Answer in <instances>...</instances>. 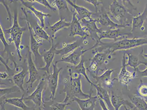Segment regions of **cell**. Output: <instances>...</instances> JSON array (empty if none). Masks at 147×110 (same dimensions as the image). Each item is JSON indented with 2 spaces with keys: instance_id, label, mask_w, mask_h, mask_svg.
<instances>
[{
  "instance_id": "8992f818",
  "label": "cell",
  "mask_w": 147,
  "mask_h": 110,
  "mask_svg": "<svg viewBox=\"0 0 147 110\" xmlns=\"http://www.w3.org/2000/svg\"><path fill=\"white\" fill-rule=\"evenodd\" d=\"M57 62L53 63V71L51 73L47 74L46 79L47 81L48 88L50 92L49 100L52 101L55 99L56 92L58 85L59 76L62 68H58L57 67Z\"/></svg>"
},
{
  "instance_id": "9c48e42d",
  "label": "cell",
  "mask_w": 147,
  "mask_h": 110,
  "mask_svg": "<svg viewBox=\"0 0 147 110\" xmlns=\"http://www.w3.org/2000/svg\"><path fill=\"white\" fill-rule=\"evenodd\" d=\"M13 23L10 29L4 30L5 33L10 34V37L8 39V43H11L16 38L19 37H22L23 33L26 30L24 27L20 26L18 21V13L15 11L13 17Z\"/></svg>"
},
{
  "instance_id": "3957f363",
  "label": "cell",
  "mask_w": 147,
  "mask_h": 110,
  "mask_svg": "<svg viewBox=\"0 0 147 110\" xmlns=\"http://www.w3.org/2000/svg\"><path fill=\"white\" fill-rule=\"evenodd\" d=\"M69 74L70 82L67 88V89H69V90H65L66 96H69L72 100L74 97L81 99H86L90 97L91 94H87L82 91L81 83L82 75H80L78 77H74L71 73H69Z\"/></svg>"
},
{
  "instance_id": "277c9868",
  "label": "cell",
  "mask_w": 147,
  "mask_h": 110,
  "mask_svg": "<svg viewBox=\"0 0 147 110\" xmlns=\"http://www.w3.org/2000/svg\"><path fill=\"white\" fill-rule=\"evenodd\" d=\"M46 79L42 77L40 81L36 88L32 93L27 97L24 98V101H32L34 103L35 107L40 110H42L45 108V103L42 98V94L45 89Z\"/></svg>"
},
{
  "instance_id": "836d02e7",
  "label": "cell",
  "mask_w": 147,
  "mask_h": 110,
  "mask_svg": "<svg viewBox=\"0 0 147 110\" xmlns=\"http://www.w3.org/2000/svg\"><path fill=\"white\" fill-rule=\"evenodd\" d=\"M134 73L135 77H147V68L145 70L140 71L137 68L135 70Z\"/></svg>"
},
{
  "instance_id": "2e32d148",
  "label": "cell",
  "mask_w": 147,
  "mask_h": 110,
  "mask_svg": "<svg viewBox=\"0 0 147 110\" xmlns=\"http://www.w3.org/2000/svg\"><path fill=\"white\" fill-rule=\"evenodd\" d=\"M115 69H107L100 76H92L96 80V84H100L102 86L109 88H112L113 85V81L117 79H112L111 76Z\"/></svg>"
},
{
  "instance_id": "d6986e66",
  "label": "cell",
  "mask_w": 147,
  "mask_h": 110,
  "mask_svg": "<svg viewBox=\"0 0 147 110\" xmlns=\"http://www.w3.org/2000/svg\"><path fill=\"white\" fill-rule=\"evenodd\" d=\"M71 22H67L65 19L61 18L59 21H57L54 24L45 28V31L50 36L51 39H54L56 33L59 31L64 28H68L70 26Z\"/></svg>"
},
{
  "instance_id": "4316f807",
  "label": "cell",
  "mask_w": 147,
  "mask_h": 110,
  "mask_svg": "<svg viewBox=\"0 0 147 110\" xmlns=\"http://www.w3.org/2000/svg\"><path fill=\"white\" fill-rule=\"evenodd\" d=\"M26 76V71L24 68H23L21 72L14 74L12 77L13 81L15 85L18 87L23 92H25L23 85Z\"/></svg>"
},
{
  "instance_id": "60d3db41",
  "label": "cell",
  "mask_w": 147,
  "mask_h": 110,
  "mask_svg": "<svg viewBox=\"0 0 147 110\" xmlns=\"http://www.w3.org/2000/svg\"><path fill=\"white\" fill-rule=\"evenodd\" d=\"M143 50L142 51V55L145 58H147V54H146L144 53V52H143Z\"/></svg>"
},
{
  "instance_id": "b9f144b4",
  "label": "cell",
  "mask_w": 147,
  "mask_h": 110,
  "mask_svg": "<svg viewBox=\"0 0 147 110\" xmlns=\"http://www.w3.org/2000/svg\"><path fill=\"white\" fill-rule=\"evenodd\" d=\"M124 107H125V110H133L129 109L127 108L126 106H124Z\"/></svg>"
},
{
  "instance_id": "cb8c5ba5",
  "label": "cell",
  "mask_w": 147,
  "mask_h": 110,
  "mask_svg": "<svg viewBox=\"0 0 147 110\" xmlns=\"http://www.w3.org/2000/svg\"><path fill=\"white\" fill-rule=\"evenodd\" d=\"M125 52V54H127L128 56V60L127 64H126V66H129L132 67H133L135 70L137 69V67L141 64H144L146 66H147V62L145 61H143L141 60V56L142 55L141 52V56L140 54L136 55L129 52V51H127Z\"/></svg>"
},
{
  "instance_id": "7a4b0ae2",
  "label": "cell",
  "mask_w": 147,
  "mask_h": 110,
  "mask_svg": "<svg viewBox=\"0 0 147 110\" xmlns=\"http://www.w3.org/2000/svg\"><path fill=\"white\" fill-rule=\"evenodd\" d=\"M145 45H147L146 39L126 38L113 42H104L100 41L96 43L90 50L96 48L93 51V54L102 53L103 51H107L112 54L117 50H126Z\"/></svg>"
},
{
  "instance_id": "5b68a950",
  "label": "cell",
  "mask_w": 147,
  "mask_h": 110,
  "mask_svg": "<svg viewBox=\"0 0 147 110\" xmlns=\"http://www.w3.org/2000/svg\"><path fill=\"white\" fill-rule=\"evenodd\" d=\"M92 17L96 20L98 24L106 28L107 30H114V29L127 27L125 25H120L116 23L111 19L108 16V13L102 8L96 13H93Z\"/></svg>"
},
{
  "instance_id": "83f0119b",
  "label": "cell",
  "mask_w": 147,
  "mask_h": 110,
  "mask_svg": "<svg viewBox=\"0 0 147 110\" xmlns=\"http://www.w3.org/2000/svg\"><path fill=\"white\" fill-rule=\"evenodd\" d=\"M131 102L138 110H147V103L140 96H134L130 97Z\"/></svg>"
},
{
  "instance_id": "6da1fadb",
  "label": "cell",
  "mask_w": 147,
  "mask_h": 110,
  "mask_svg": "<svg viewBox=\"0 0 147 110\" xmlns=\"http://www.w3.org/2000/svg\"><path fill=\"white\" fill-rule=\"evenodd\" d=\"M109 9L108 14L113 22L120 25L130 26L134 18L133 10L135 9L130 1L115 0Z\"/></svg>"
},
{
  "instance_id": "603a6c76",
  "label": "cell",
  "mask_w": 147,
  "mask_h": 110,
  "mask_svg": "<svg viewBox=\"0 0 147 110\" xmlns=\"http://www.w3.org/2000/svg\"><path fill=\"white\" fill-rule=\"evenodd\" d=\"M21 2L23 5L25 7H26L29 10L31 11L38 18L39 20L41 26L42 28L45 27V17H49L51 16V15L49 14H46L42 12L39 11L37 9L35 8L34 6L30 4V1L29 2H26L24 1H21Z\"/></svg>"
},
{
  "instance_id": "ba28073f",
  "label": "cell",
  "mask_w": 147,
  "mask_h": 110,
  "mask_svg": "<svg viewBox=\"0 0 147 110\" xmlns=\"http://www.w3.org/2000/svg\"><path fill=\"white\" fill-rule=\"evenodd\" d=\"M32 53L30 50L28 51V69L29 72V79L26 83L29 85L27 89L28 90L29 88H32L33 84L36 81L42 78L39 75L38 69L33 62L32 57Z\"/></svg>"
},
{
  "instance_id": "8fae6325",
  "label": "cell",
  "mask_w": 147,
  "mask_h": 110,
  "mask_svg": "<svg viewBox=\"0 0 147 110\" xmlns=\"http://www.w3.org/2000/svg\"><path fill=\"white\" fill-rule=\"evenodd\" d=\"M79 36L84 39L89 36L88 33L85 31L82 27L81 26L80 21L76 16V12L75 10L73 11L72 19L71 22L70 30L69 36L70 37H75Z\"/></svg>"
},
{
  "instance_id": "52a82bcc",
  "label": "cell",
  "mask_w": 147,
  "mask_h": 110,
  "mask_svg": "<svg viewBox=\"0 0 147 110\" xmlns=\"http://www.w3.org/2000/svg\"><path fill=\"white\" fill-rule=\"evenodd\" d=\"M125 28H121L114 30H102L98 34L99 40L101 41V39L109 38L113 39L115 41H116L123 39L128 38L129 37H133L131 31L128 30Z\"/></svg>"
},
{
  "instance_id": "1f68e13d",
  "label": "cell",
  "mask_w": 147,
  "mask_h": 110,
  "mask_svg": "<svg viewBox=\"0 0 147 110\" xmlns=\"http://www.w3.org/2000/svg\"><path fill=\"white\" fill-rule=\"evenodd\" d=\"M53 6H55L57 10H66L69 11L68 6V3L66 1L64 0H55L53 3L52 4Z\"/></svg>"
},
{
  "instance_id": "ee69618b",
  "label": "cell",
  "mask_w": 147,
  "mask_h": 110,
  "mask_svg": "<svg viewBox=\"0 0 147 110\" xmlns=\"http://www.w3.org/2000/svg\"><path fill=\"white\" fill-rule=\"evenodd\" d=\"M146 21L147 23V18H146Z\"/></svg>"
},
{
  "instance_id": "30bf717a",
  "label": "cell",
  "mask_w": 147,
  "mask_h": 110,
  "mask_svg": "<svg viewBox=\"0 0 147 110\" xmlns=\"http://www.w3.org/2000/svg\"><path fill=\"white\" fill-rule=\"evenodd\" d=\"M147 18V3L145 5L144 12L140 15L136 17H134L132 23V28L131 33L133 36V39H134L135 35L143 31L145 29L143 25L145 21Z\"/></svg>"
},
{
  "instance_id": "484cf974",
  "label": "cell",
  "mask_w": 147,
  "mask_h": 110,
  "mask_svg": "<svg viewBox=\"0 0 147 110\" xmlns=\"http://www.w3.org/2000/svg\"><path fill=\"white\" fill-rule=\"evenodd\" d=\"M81 41H77L71 43L66 44L63 45V48L60 50H56V54L60 55L61 56L68 54L70 52H73L76 49L80 47Z\"/></svg>"
},
{
  "instance_id": "74e56055",
  "label": "cell",
  "mask_w": 147,
  "mask_h": 110,
  "mask_svg": "<svg viewBox=\"0 0 147 110\" xmlns=\"http://www.w3.org/2000/svg\"><path fill=\"white\" fill-rule=\"evenodd\" d=\"M87 1L88 2L94 5L95 7L96 10H97V7L99 6V5H102V2H100V1Z\"/></svg>"
},
{
  "instance_id": "ffe728a7",
  "label": "cell",
  "mask_w": 147,
  "mask_h": 110,
  "mask_svg": "<svg viewBox=\"0 0 147 110\" xmlns=\"http://www.w3.org/2000/svg\"><path fill=\"white\" fill-rule=\"evenodd\" d=\"M85 60L84 56H82L81 57V61L80 63L77 65H72L70 67H67L69 68L68 71L69 73H70L71 74L76 73L78 75H83L88 82L91 84L92 86H93L94 83L92 82L89 80L86 72V68H85L84 65Z\"/></svg>"
},
{
  "instance_id": "d6a6232c",
  "label": "cell",
  "mask_w": 147,
  "mask_h": 110,
  "mask_svg": "<svg viewBox=\"0 0 147 110\" xmlns=\"http://www.w3.org/2000/svg\"><path fill=\"white\" fill-rule=\"evenodd\" d=\"M138 93L140 96L146 98H147V84L142 83L138 87Z\"/></svg>"
},
{
  "instance_id": "d4e9b609",
  "label": "cell",
  "mask_w": 147,
  "mask_h": 110,
  "mask_svg": "<svg viewBox=\"0 0 147 110\" xmlns=\"http://www.w3.org/2000/svg\"><path fill=\"white\" fill-rule=\"evenodd\" d=\"M24 95L21 98H7L4 97L3 100L5 104H8L22 110H30V107L26 105L24 100Z\"/></svg>"
},
{
  "instance_id": "f35d334b",
  "label": "cell",
  "mask_w": 147,
  "mask_h": 110,
  "mask_svg": "<svg viewBox=\"0 0 147 110\" xmlns=\"http://www.w3.org/2000/svg\"><path fill=\"white\" fill-rule=\"evenodd\" d=\"M0 74H1V79H5L8 76V75L6 72H1Z\"/></svg>"
},
{
  "instance_id": "7402d4cb",
  "label": "cell",
  "mask_w": 147,
  "mask_h": 110,
  "mask_svg": "<svg viewBox=\"0 0 147 110\" xmlns=\"http://www.w3.org/2000/svg\"><path fill=\"white\" fill-rule=\"evenodd\" d=\"M93 86L97 90V96L104 100L105 104H107L108 109H113V106L111 102V98L107 91L104 89L100 84H94Z\"/></svg>"
},
{
  "instance_id": "e575fe53",
  "label": "cell",
  "mask_w": 147,
  "mask_h": 110,
  "mask_svg": "<svg viewBox=\"0 0 147 110\" xmlns=\"http://www.w3.org/2000/svg\"><path fill=\"white\" fill-rule=\"evenodd\" d=\"M33 1L41 4V5H43L45 7L50 9L51 10L53 11H56L57 10L56 8L53 7V6H52L47 1H46V0H36V1Z\"/></svg>"
},
{
  "instance_id": "f1b7e54d",
  "label": "cell",
  "mask_w": 147,
  "mask_h": 110,
  "mask_svg": "<svg viewBox=\"0 0 147 110\" xmlns=\"http://www.w3.org/2000/svg\"><path fill=\"white\" fill-rule=\"evenodd\" d=\"M33 32L36 37L39 38L43 39L50 42L51 38L50 36L47 33L45 30H44L41 26H40L37 23V25L34 27L32 29Z\"/></svg>"
},
{
  "instance_id": "9a60e30c",
  "label": "cell",
  "mask_w": 147,
  "mask_h": 110,
  "mask_svg": "<svg viewBox=\"0 0 147 110\" xmlns=\"http://www.w3.org/2000/svg\"><path fill=\"white\" fill-rule=\"evenodd\" d=\"M125 55V53H124L122 61V66L118 75V80L120 84L127 86L135 77L134 72L132 73L128 71L126 69Z\"/></svg>"
},
{
  "instance_id": "d590c367",
  "label": "cell",
  "mask_w": 147,
  "mask_h": 110,
  "mask_svg": "<svg viewBox=\"0 0 147 110\" xmlns=\"http://www.w3.org/2000/svg\"><path fill=\"white\" fill-rule=\"evenodd\" d=\"M1 31H0V39L1 41L2 42L3 44V45H4L5 48H6L7 45H9L6 39L5 38V34H4V31L3 29L2 26H1Z\"/></svg>"
},
{
  "instance_id": "7c38bea8",
  "label": "cell",
  "mask_w": 147,
  "mask_h": 110,
  "mask_svg": "<svg viewBox=\"0 0 147 110\" xmlns=\"http://www.w3.org/2000/svg\"><path fill=\"white\" fill-rule=\"evenodd\" d=\"M52 46L50 49L45 52L42 55L44 61L45 63V67L39 68V70L44 71L47 74H49V68L54 60L55 56L56 54L57 48L58 43L54 44L53 43V39H51Z\"/></svg>"
},
{
  "instance_id": "44dd1931",
  "label": "cell",
  "mask_w": 147,
  "mask_h": 110,
  "mask_svg": "<svg viewBox=\"0 0 147 110\" xmlns=\"http://www.w3.org/2000/svg\"><path fill=\"white\" fill-rule=\"evenodd\" d=\"M111 100L112 105L115 110H119L122 106H129L132 109L136 108L131 102H129L127 100H124L120 96L114 95L113 92H112Z\"/></svg>"
},
{
  "instance_id": "5bb4252c",
  "label": "cell",
  "mask_w": 147,
  "mask_h": 110,
  "mask_svg": "<svg viewBox=\"0 0 147 110\" xmlns=\"http://www.w3.org/2000/svg\"><path fill=\"white\" fill-rule=\"evenodd\" d=\"M21 9L22 11L23 12L24 14H25L26 22L27 23L28 26L29 33L30 34V50L32 53L34 54L35 60L36 58L37 57H39V56L42 57L38 52V49L41 45H42V41H39L34 38V36L33 34L32 29L30 23L28 20L27 14H26V12L25 11V9L23 8H22Z\"/></svg>"
},
{
  "instance_id": "ac0fdd59",
  "label": "cell",
  "mask_w": 147,
  "mask_h": 110,
  "mask_svg": "<svg viewBox=\"0 0 147 110\" xmlns=\"http://www.w3.org/2000/svg\"><path fill=\"white\" fill-rule=\"evenodd\" d=\"M66 1L68 3L73 7L74 10L77 11L76 16L79 21H81L82 19H86L88 20H92L93 19L92 17L93 13L89 11L85 7L78 6L76 5L75 2H72V1L69 0Z\"/></svg>"
},
{
  "instance_id": "7bdbcfd3",
  "label": "cell",
  "mask_w": 147,
  "mask_h": 110,
  "mask_svg": "<svg viewBox=\"0 0 147 110\" xmlns=\"http://www.w3.org/2000/svg\"><path fill=\"white\" fill-rule=\"evenodd\" d=\"M144 99H145V98H144ZM145 99L146 101V102L147 103V98H145Z\"/></svg>"
},
{
  "instance_id": "4fadbf2b",
  "label": "cell",
  "mask_w": 147,
  "mask_h": 110,
  "mask_svg": "<svg viewBox=\"0 0 147 110\" xmlns=\"http://www.w3.org/2000/svg\"><path fill=\"white\" fill-rule=\"evenodd\" d=\"M83 47L80 46L76 49L74 52L66 57H63L61 60L56 61L58 63L59 62H64L73 64V65H77L81 61V57L83 54L89 50V49L84 50Z\"/></svg>"
},
{
  "instance_id": "ab89813d",
  "label": "cell",
  "mask_w": 147,
  "mask_h": 110,
  "mask_svg": "<svg viewBox=\"0 0 147 110\" xmlns=\"http://www.w3.org/2000/svg\"><path fill=\"white\" fill-rule=\"evenodd\" d=\"M5 103H4L3 100H1V110H6L5 108Z\"/></svg>"
},
{
  "instance_id": "8d00e7d4",
  "label": "cell",
  "mask_w": 147,
  "mask_h": 110,
  "mask_svg": "<svg viewBox=\"0 0 147 110\" xmlns=\"http://www.w3.org/2000/svg\"><path fill=\"white\" fill-rule=\"evenodd\" d=\"M98 100L99 102L100 106L102 108V110H109V109L107 107L106 104L104 102V100H102L100 98L98 97Z\"/></svg>"
},
{
  "instance_id": "e0dca14e",
  "label": "cell",
  "mask_w": 147,
  "mask_h": 110,
  "mask_svg": "<svg viewBox=\"0 0 147 110\" xmlns=\"http://www.w3.org/2000/svg\"><path fill=\"white\" fill-rule=\"evenodd\" d=\"M98 100V96H92L86 99H81L74 97L73 101H75L77 103L81 110H94L96 101Z\"/></svg>"
},
{
  "instance_id": "f546056e",
  "label": "cell",
  "mask_w": 147,
  "mask_h": 110,
  "mask_svg": "<svg viewBox=\"0 0 147 110\" xmlns=\"http://www.w3.org/2000/svg\"><path fill=\"white\" fill-rule=\"evenodd\" d=\"M73 100L69 99V96H65L63 101L57 103L50 106L52 110H65V107L71 104Z\"/></svg>"
},
{
  "instance_id": "4dcf8cb0",
  "label": "cell",
  "mask_w": 147,
  "mask_h": 110,
  "mask_svg": "<svg viewBox=\"0 0 147 110\" xmlns=\"http://www.w3.org/2000/svg\"><path fill=\"white\" fill-rule=\"evenodd\" d=\"M1 98L3 97L5 95H8L11 94L21 92V90L17 86L6 88H1Z\"/></svg>"
}]
</instances>
